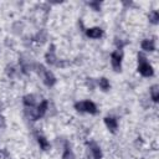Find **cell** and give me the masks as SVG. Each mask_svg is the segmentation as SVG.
<instances>
[{
  "mask_svg": "<svg viewBox=\"0 0 159 159\" xmlns=\"http://www.w3.org/2000/svg\"><path fill=\"white\" fill-rule=\"evenodd\" d=\"M138 72L144 76V77H152L154 75V70L153 67L149 65V62L147 61V57L142 53H138Z\"/></svg>",
  "mask_w": 159,
  "mask_h": 159,
  "instance_id": "cell-1",
  "label": "cell"
},
{
  "mask_svg": "<svg viewBox=\"0 0 159 159\" xmlns=\"http://www.w3.org/2000/svg\"><path fill=\"white\" fill-rule=\"evenodd\" d=\"M37 72H39V75L42 77V81H43V83L47 86V87H52V86H55V83H56V77H55V75L51 72V71H47L42 65H37Z\"/></svg>",
  "mask_w": 159,
  "mask_h": 159,
  "instance_id": "cell-2",
  "label": "cell"
},
{
  "mask_svg": "<svg viewBox=\"0 0 159 159\" xmlns=\"http://www.w3.org/2000/svg\"><path fill=\"white\" fill-rule=\"evenodd\" d=\"M111 63H112V67L114 71L119 72L120 68H122V53L117 50V51H113L111 53Z\"/></svg>",
  "mask_w": 159,
  "mask_h": 159,
  "instance_id": "cell-3",
  "label": "cell"
},
{
  "mask_svg": "<svg viewBox=\"0 0 159 159\" xmlns=\"http://www.w3.org/2000/svg\"><path fill=\"white\" fill-rule=\"evenodd\" d=\"M45 60H46V62H47L48 65H56V63H57L58 58H57L56 52H55V45H51V46L48 47V51H47L46 55H45Z\"/></svg>",
  "mask_w": 159,
  "mask_h": 159,
  "instance_id": "cell-4",
  "label": "cell"
},
{
  "mask_svg": "<svg viewBox=\"0 0 159 159\" xmlns=\"http://www.w3.org/2000/svg\"><path fill=\"white\" fill-rule=\"evenodd\" d=\"M86 35L89 39H99L103 35V30L101 27H91L86 30Z\"/></svg>",
  "mask_w": 159,
  "mask_h": 159,
  "instance_id": "cell-5",
  "label": "cell"
},
{
  "mask_svg": "<svg viewBox=\"0 0 159 159\" xmlns=\"http://www.w3.org/2000/svg\"><path fill=\"white\" fill-rule=\"evenodd\" d=\"M140 47H142V50H144V51L153 52V51L155 50V42H154V40L144 39V40L140 42Z\"/></svg>",
  "mask_w": 159,
  "mask_h": 159,
  "instance_id": "cell-6",
  "label": "cell"
},
{
  "mask_svg": "<svg viewBox=\"0 0 159 159\" xmlns=\"http://www.w3.org/2000/svg\"><path fill=\"white\" fill-rule=\"evenodd\" d=\"M104 124L112 133H114L117 130V128H118V122H117V119L114 117H106L104 118Z\"/></svg>",
  "mask_w": 159,
  "mask_h": 159,
  "instance_id": "cell-7",
  "label": "cell"
},
{
  "mask_svg": "<svg viewBox=\"0 0 159 159\" xmlns=\"http://www.w3.org/2000/svg\"><path fill=\"white\" fill-rule=\"evenodd\" d=\"M89 149H91L93 159H102V150H101V147L97 143L91 142L89 143Z\"/></svg>",
  "mask_w": 159,
  "mask_h": 159,
  "instance_id": "cell-8",
  "label": "cell"
},
{
  "mask_svg": "<svg viewBox=\"0 0 159 159\" xmlns=\"http://www.w3.org/2000/svg\"><path fill=\"white\" fill-rule=\"evenodd\" d=\"M82 103H83V112H87L89 114L97 113V106L92 101H82Z\"/></svg>",
  "mask_w": 159,
  "mask_h": 159,
  "instance_id": "cell-9",
  "label": "cell"
},
{
  "mask_svg": "<svg viewBox=\"0 0 159 159\" xmlns=\"http://www.w3.org/2000/svg\"><path fill=\"white\" fill-rule=\"evenodd\" d=\"M22 102L27 108H32L36 104V97L34 94H26V96H24Z\"/></svg>",
  "mask_w": 159,
  "mask_h": 159,
  "instance_id": "cell-10",
  "label": "cell"
},
{
  "mask_svg": "<svg viewBox=\"0 0 159 159\" xmlns=\"http://www.w3.org/2000/svg\"><path fill=\"white\" fill-rule=\"evenodd\" d=\"M37 143H39V145H40V148L42 150H48L50 149V142L43 135H39L37 137Z\"/></svg>",
  "mask_w": 159,
  "mask_h": 159,
  "instance_id": "cell-11",
  "label": "cell"
},
{
  "mask_svg": "<svg viewBox=\"0 0 159 159\" xmlns=\"http://www.w3.org/2000/svg\"><path fill=\"white\" fill-rule=\"evenodd\" d=\"M149 93H150V98L153 99V102H158V99H159V86L158 84H153L150 87Z\"/></svg>",
  "mask_w": 159,
  "mask_h": 159,
  "instance_id": "cell-12",
  "label": "cell"
},
{
  "mask_svg": "<svg viewBox=\"0 0 159 159\" xmlns=\"http://www.w3.org/2000/svg\"><path fill=\"white\" fill-rule=\"evenodd\" d=\"M62 159H75V153L71 149V147L66 143L65 149H63V154H62Z\"/></svg>",
  "mask_w": 159,
  "mask_h": 159,
  "instance_id": "cell-13",
  "label": "cell"
},
{
  "mask_svg": "<svg viewBox=\"0 0 159 159\" xmlns=\"http://www.w3.org/2000/svg\"><path fill=\"white\" fill-rule=\"evenodd\" d=\"M98 86H99V88H101L102 91H108V89H109V87H111L109 81H108L106 77L99 78V81H98Z\"/></svg>",
  "mask_w": 159,
  "mask_h": 159,
  "instance_id": "cell-14",
  "label": "cell"
},
{
  "mask_svg": "<svg viewBox=\"0 0 159 159\" xmlns=\"http://www.w3.org/2000/svg\"><path fill=\"white\" fill-rule=\"evenodd\" d=\"M46 39H47V34H46V31L45 30H40L37 34H36V36H35V41H37V42H45L46 41Z\"/></svg>",
  "mask_w": 159,
  "mask_h": 159,
  "instance_id": "cell-15",
  "label": "cell"
},
{
  "mask_svg": "<svg viewBox=\"0 0 159 159\" xmlns=\"http://www.w3.org/2000/svg\"><path fill=\"white\" fill-rule=\"evenodd\" d=\"M149 21L152 24H154V25H157L159 22V12L157 10H154V11H152L149 14Z\"/></svg>",
  "mask_w": 159,
  "mask_h": 159,
  "instance_id": "cell-16",
  "label": "cell"
},
{
  "mask_svg": "<svg viewBox=\"0 0 159 159\" xmlns=\"http://www.w3.org/2000/svg\"><path fill=\"white\" fill-rule=\"evenodd\" d=\"M88 5H89L94 11H99V9H101V2H99V1H91V2H88Z\"/></svg>",
  "mask_w": 159,
  "mask_h": 159,
  "instance_id": "cell-17",
  "label": "cell"
},
{
  "mask_svg": "<svg viewBox=\"0 0 159 159\" xmlns=\"http://www.w3.org/2000/svg\"><path fill=\"white\" fill-rule=\"evenodd\" d=\"M6 73H7L9 77H12L14 73H15V68H14L12 66H11V67H7V68H6Z\"/></svg>",
  "mask_w": 159,
  "mask_h": 159,
  "instance_id": "cell-18",
  "label": "cell"
},
{
  "mask_svg": "<svg viewBox=\"0 0 159 159\" xmlns=\"http://www.w3.org/2000/svg\"><path fill=\"white\" fill-rule=\"evenodd\" d=\"M6 127V122H5V118L4 116L0 114V128H5Z\"/></svg>",
  "mask_w": 159,
  "mask_h": 159,
  "instance_id": "cell-19",
  "label": "cell"
}]
</instances>
